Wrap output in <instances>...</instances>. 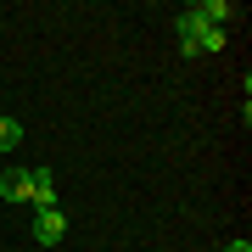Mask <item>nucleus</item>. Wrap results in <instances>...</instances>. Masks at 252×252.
<instances>
[{"label": "nucleus", "mask_w": 252, "mask_h": 252, "mask_svg": "<svg viewBox=\"0 0 252 252\" xmlns=\"http://www.w3.org/2000/svg\"><path fill=\"white\" fill-rule=\"evenodd\" d=\"M224 252H252V241H230V247H224Z\"/></svg>", "instance_id": "6"}, {"label": "nucleus", "mask_w": 252, "mask_h": 252, "mask_svg": "<svg viewBox=\"0 0 252 252\" xmlns=\"http://www.w3.org/2000/svg\"><path fill=\"white\" fill-rule=\"evenodd\" d=\"M190 17H196L202 28H224L235 17V6H230V0H202V6H190Z\"/></svg>", "instance_id": "3"}, {"label": "nucleus", "mask_w": 252, "mask_h": 252, "mask_svg": "<svg viewBox=\"0 0 252 252\" xmlns=\"http://www.w3.org/2000/svg\"><path fill=\"white\" fill-rule=\"evenodd\" d=\"M34 174V213L39 207H62V196H56V180H51V168H28Z\"/></svg>", "instance_id": "4"}, {"label": "nucleus", "mask_w": 252, "mask_h": 252, "mask_svg": "<svg viewBox=\"0 0 252 252\" xmlns=\"http://www.w3.org/2000/svg\"><path fill=\"white\" fill-rule=\"evenodd\" d=\"M62 235H67V213H62V207H39V213H34V241L39 247H56Z\"/></svg>", "instance_id": "1"}, {"label": "nucleus", "mask_w": 252, "mask_h": 252, "mask_svg": "<svg viewBox=\"0 0 252 252\" xmlns=\"http://www.w3.org/2000/svg\"><path fill=\"white\" fill-rule=\"evenodd\" d=\"M17 140H23V124L17 118H0V152H17Z\"/></svg>", "instance_id": "5"}, {"label": "nucleus", "mask_w": 252, "mask_h": 252, "mask_svg": "<svg viewBox=\"0 0 252 252\" xmlns=\"http://www.w3.org/2000/svg\"><path fill=\"white\" fill-rule=\"evenodd\" d=\"M0 196L6 202H34V174L28 168H6L0 174Z\"/></svg>", "instance_id": "2"}]
</instances>
